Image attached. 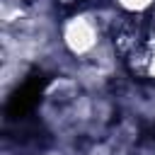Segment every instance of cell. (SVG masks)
Instances as JSON below:
<instances>
[{
    "label": "cell",
    "instance_id": "3",
    "mask_svg": "<svg viewBox=\"0 0 155 155\" xmlns=\"http://www.w3.org/2000/svg\"><path fill=\"white\" fill-rule=\"evenodd\" d=\"M126 12H143V10H148L155 0H116Z\"/></svg>",
    "mask_w": 155,
    "mask_h": 155
},
{
    "label": "cell",
    "instance_id": "2",
    "mask_svg": "<svg viewBox=\"0 0 155 155\" xmlns=\"http://www.w3.org/2000/svg\"><path fill=\"white\" fill-rule=\"evenodd\" d=\"M128 56L133 61L131 65H133L136 73L148 75V78L155 80V39H148L145 44H140L138 48H133Z\"/></svg>",
    "mask_w": 155,
    "mask_h": 155
},
{
    "label": "cell",
    "instance_id": "1",
    "mask_svg": "<svg viewBox=\"0 0 155 155\" xmlns=\"http://www.w3.org/2000/svg\"><path fill=\"white\" fill-rule=\"evenodd\" d=\"M63 41H65V46L75 56H85L97 44V27L87 17L78 15V17H73V19L65 22V27H63Z\"/></svg>",
    "mask_w": 155,
    "mask_h": 155
}]
</instances>
